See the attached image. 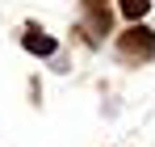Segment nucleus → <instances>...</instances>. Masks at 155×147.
Wrapping results in <instances>:
<instances>
[{"instance_id": "1", "label": "nucleus", "mask_w": 155, "mask_h": 147, "mask_svg": "<svg viewBox=\"0 0 155 147\" xmlns=\"http://www.w3.org/2000/svg\"><path fill=\"white\" fill-rule=\"evenodd\" d=\"M117 59L122 63H151L155 59V29L151 25H130L117 34Z\"/></svg>"}, {"instance_id": "2", "label": "nucleus", "mask_w": 155, "mask_h": 147, "mask_svg": "<svg viewBox=\"0 0 155 147\" xmlns=\"http://www.w3.org/2000/svg\"><path fill=\"white\" fill-rule=\"evenodd\" d=\"M80 9H84V25H88V34H92V38L109 34V25H113L109 0H80Z\"/></svg>"}, {"instance_id": "3", "label": "nucleus", "mask_w": 155, "mask_h": 147, "mask_svg": "<svg viewBox=\"0 0 155 147\" xmlns=\"http://www.w3.org/2000/svg\"><path fill=\"white\" fill-rule=\"evenodd\" d=\"M21 46H25L29 55H46V59H51L54 50H59V42H54L51 34H42V29H34V25H29V29H25V38H21Z\"/></svg>"}, {"instance_id": "4", "label": "nucleus", "mask_w": 155, "mask_h": 147, "mask_svg": "<svg viewBox=\"0 0 155 147\" xmlns=\"http://www.w3.org/2000/svg\"><path fill=\"white\" fill-rule=\"evenodd\" d=\"M117 9L130 17V25H138L143 17H147V9H151V0H117Z\"/></svg>"}]
</instances>
